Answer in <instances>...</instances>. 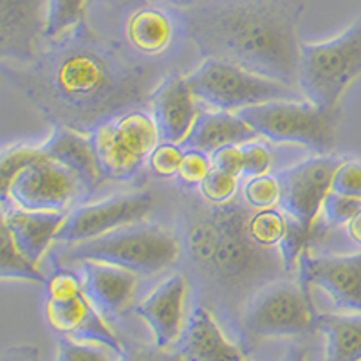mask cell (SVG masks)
<instances>
[{"instance_id": "cell-1", "label": "cell", "mask_w": 361, "mask_h": 361, "mask_svg": "<svg viewBox=\"0 0 361 361\" xmlns=\"http://www.w3.org/2000/svg\"><path fill=\"white\" fill-rule=\"evenodd\" d=\"M35 62L4 66V74L54 127L89 135L99 123L150 103L159 63L130 54L87 24L47 42Z\"/></svg>"}, {"instance_id": "cell-2", "label": "cell", "mask_w": 361, "mask_h": 361, "mask_svg": "<svg viewBox=\"0 0 361 361\" xmlns=\"http://www.w3.org/2000/svg\"><path fill=\"white\" fill-rule=\"evenodd\" d=\"M177 235L180 262L188 280L222 312L240 320V312L255 291L276 279H283L279 247L266 250L253 243L246 231L251 208L237 197L226 204H208L192 193L183 195Z\"/></svg>"}, {"instance_id": "cell-3", "label": "cell", "mask_w": 361, "mask_h": 361, "mask_svg": "<svg viewBox=\"0 0 361 361\" xmlns=\"http://www.w3.org/2000/svg\"><path fill=\"white\" fill-rule=\"evenodd\" d=\"M304 0H208L183 9L186 38L204 58L298 87Z\"/></svg>"}, {"instance_id": "cell-4", "label": "cell", "mask_w": 361, "mask_h": 361, "mask_svg": "<svg viewBox=\"0 0 361 361\" xmlns=\"http://www.w3.org/2000/svg\"><path fill=\"white\" fill-rule=\"evenodd\" d=\"M85 260L112 264L135 275L152 276L180 262V240L176 230L140 222L90 240L67 244L58 255V262L67 267Z\"/></svg>"}, {"instance_id": "cell-5", "label": "cell", "mask_w": 361, "mask_h": 361, "mask_svg": "<svg viewBox=\"0 0 361 361\" xmlns=\"http://www.w3.org/2000/svg\"><path fill=\"white\" fill-rule=\"evenodd\" d=\"M361 78V18L340 35L322 42H300L298 89L318 107L336 109Z\"/></svg>"}, {"instance_id": "cell-6", "label": "cell", "mask_w": 361, "mask_h": 361, "mask_svg": "<svg viewBox=\"0 0 361 361\" xmlns=\"http://www.w3.org/2000/svg\"><path fill=\"white\" fill-rule=\"evenodd\" d=\"M186 82L199 102L214 111L238 112L264 103L302 98L298 87L212 56L186 74Z\"/></svg>"}, {"instance_id": "cell-7", "label": "cell", "mask_w": 361, "mask_h": 361, "mask_svg": "<svg viewBox=\"0 0 361 361\" xmlns=\"http://www.w3.org/2000/svg\"><path fill=\"white\" fill-rule=\"evenodd\" d=\"M237 114L269 143L300 145L320 156L336 147L340 107L324 109L307 99H286L243 109Z\"/></svg>"}, {"instance_id": "cell-8", "label": "cell", "mask_w": 361, "mask_h": 361, "mask_svg": "<svg viewBox=\"0 0 361 361\" xmlns=\"http://www.w3.org/2000/svg\"><path fill=\"white\" fill-rule=\"evenodd\" d=\"M316 311L300 282L276 279L255 291L240 312L238 327L250 341L291 338L314 329Z\"/></svg>"}, {"instance_id": "cell-9", "label": "cell", "mask_w": 361, "mask_h": 361, "mask_svg": "<svg viewBox=\"0 0 361 361\" xmlns=\"http://www.w3.org/2000/svg\"><path fill=\"white\" fill-rule=\"evenodd\" d=\"M89 135L99 170L111 180H130L137 176L161 140L152 114L141 109L103 121Z\"/></svg>"}, {"instance_id": "cell-10", "label": "cell", "mask_w": 361, "mask_h": 361, "mask_svg": "<svg viewBox=\"0 0 361 361\" xmlns=\"http://www.w3.org/2000/svg\"><path fill=\"white\" fill-rule=\"evenodd\" d=\"M44 316L47 325L60 336L102 343L119 356L125 354L127 347L92 305L83 291L82 279L73 271H58L47 280Z\"/></svg>"}, {"instance_id": "cell-11", "label": "cell", "mask_w": 361, "mask_h": 361, "mask_svg": "<svg viewBox=\"0 0 361 361\" xmlns=\"http://www.w3.org/2000/svg\"><path fill=\"white\" fill-rule=\"evenodd\" d=\"M0 197L2 206L27 212H71L85 193L76 176L45 156L40 147L37 159L13 176L9 185L0 190Z\"/></svg>"}, {"instance_id": "cell-12", "label": "cell", "mask_w": 361, "mask_h": 361, "mask_svg": "<svg viewBox=\"0 0 361 361\" xmlns=\"http://www.w3.org/2000/svg\"><path fill=\"white\" fill-rule=\"evenodd\" d=\"M341 161L333 154H314L276 173L280 183L279 208L309 233L314 231L322 206L331 192L334 170Z\"/></svg>"}, {"instance_id": "cell-13", "label": "cell", "mask_w": 361, "mask_h": 361, "mask_svg": "<svg viewBox=\"0 0 361 361\" xmlns=\"http://www.w3.org/2000/svg\"><path fill=\"white\" fill-rule=\"evenodd\" d=\"M154 206H156V195L150 190L119 193L103 201L76 206L67 215L56 243H83L125 226L140 224L152 214Z\"/></svg>"}, {"instance_id": "cell-14", "label": "cell", "mask_w": 361, "mask_h": 361, "mask_svg": "<svg viewBox=\"0 0 361 361\" xmlns=\"http://www.w3.org/2000/svg\"><path fill=\"white\" fill-rule=\"evenodd\" d=\"M298 282L322 289L334 307L343 312H361V251L345 255L302 253L298 260Z\"/></svg>"}, {"instance_id": "cell-15", "label": "cell", "mask_w": 361, "mask_h": 361, "mask_svg": "<svg viewBox=\"0 0 361 361\" xmlns=\"http://www.w3.org/2000/svg\"><path fill=\"white\" fill-rule=\"evenodd\" d=\"M47 0H0V58L4 66L35 62L45 42Z\"/></svg>"}, {"instance_id": "cell-16", "label": "cell", "mask_w": 361, "mask_h": 361, "mask_svg": "<svg viewBox=\"0 0 361 361\" xmlns=\"http://www.w3.org/2000/svg\"><path fill=\"white\" fill-rule=\"evenodd\" d=\"M190 280L185 273H173L157 283L134 307L137 318L147 325L156 347L169 350L177 345L186 325V302Z\"/></svg>"}, {"instance_id": "cell-17", "label": "cell", "mask_w": 361, "mask_h": 361, "mask_svg": "<svg viewBox=\"0 0 361 361\" xmlns=\"http://www.w3.org/2000/svg\"><path fill=\"white\" fill-rule=\"evenodd\" d=\"M127 49L135 56L154 62L173 49L179 38H186L185 20L179 9L166 4H145L121 22Z\"/></svg>"}, {"instance_id": "cell-18", "label": "cell", "mask_w": 361, "mask_h": 361, "mask_svg": "<svg viewBox=\"0 0 361 361\" xmlns=\"http://www.w3.org/2000/svg\"><path fill=\"white\" fill-rule=\"evenodd\" d=\"M152 118L161 141L183 145L201 114V102L193 94L186 76H164L150 96Z\"/></svg>"}, {"instance_id": "cell-19", "label": "cell", "mask_w": 361, "mask_h": 361, "mask_svg": "<svg viewBox=\"0 0 361 361\" xmlns=\"http://www.w3.org/2000/svg\"><path fill=\"white\" fill-rule=\"evenodd\" d=\"M76 266L80 267L83 291L105 320H116L127 311L137 283L135 273L96 260H85Z\"/></svg>"}, {"instance_id": "cell-20", "label": "cell", "mask_w": 361, "mask_h": 361, "mask_svg": "<svg viewBox=\"0 0 361 361\" xmlns=\"http://www.w3.org/2000/svg\"><path fill=\"white\" fill-rule=\"evenodd\" d=\"M177 353L186 361H246L243 347L226 336L214 312L197 305L190 312Z\"/></svg>"}, {"instance_id": "cell-21", "label": "cell", "mask_w": 361, "mask_h": 361, "mask_svg": "<svg viewBox=\"0 0 361 361\" xmlns=\"http://www.w3.org/2000/svg\"><path fill=\"white\" fill-rule=\"evenodd\" d=\"M45 156L58 161L76 176L85 197L94 193L105 179L99 170L90 135L67 127H54L51 135L40 145Z\"/></svg>"}, {"instance_id": "cell-22", "label": "cell", "mask_w": 361, "mask_h": 361, "mask_svg": "<svg viewBox=\"0 0 361 361\" xmlns=\"http://www.w3.org/2000/svg\"><path fill=\"white\" fill-rule=\"evenodd\" d=\"M69 212H27V209L4 206L0 222L15 238L17 246L27 259L38 264L62 230Z\"/></svg>"}, {"instance_id": "cell-23", "label": "cell", "mask_w": 361, "mask_h": 361, "mask_svg": "<svg viewBox=\"0 0 361 361\" xmlns=\"http://www.w3.org/2000/svg\"><path fill=\"white\" fill-rule=\"evenodd\" d=\"M259 140V134L237 112L206 109L199 114L183 147L212 154L226 145H244Z\"/></svg>"}, {"instance_id": "cell-24", "label": "cell", "mask_w": 361, "mask_h": 361, "mask_svg": "<svg viewBox=\"0 0 361 361\" xmlns=\"http://www.w3.org/2000/svg\"><path fill=\"white\" fill-rule=\"evenodd\" d=\"M325 340L324 361H361V312H316Z\"/></svg>"}, {"instance_id": "cell-25", "label": "cell", "mask_w": 361, "mask_h": 361, "mask_svg": "<svg viewBox=\"0 0 361 361\" xmlns=\"http://www.w3.org/2000/svg\"><path fill=\"white\" fill-rule=\"evenodd\" d=\"M0 279L8 282H27L45 286L47 276L38 269V264L27 259V255L17 246L9 230L0 222Z\"/></svg>"}, {"instance_id": "cell-26", "label": "cell", "mask_w": 361, "mask_h": 361, "mask_svg": "<svg viewBox=\"0 0 361 361\" xmlns=\"http://www.w3.org/2000/svg\"><path fill=\"white\" fill-rule=\"evenodd\" d=\"M90 0H47L45 8V42H56L85 24Z\"/></svg>"}, {"instance_id": "cell-27", "label": "cell", "mask_w": 361, "mask_h": 361, "mask_svg": "<svg viewBox=\"0 0 361 361\" xmlns=\"http://www.w3.org/2000/svg\"><path fill=\"white\" fill-rule=\"evenodd\" d=\"M289 219L279 206L275 208L251 209L247 217L246 231L257 246L273 250L282 244L283 237L288 233Z\"/></svg>"}, {"instance_id": "cell-28", "label": "cell", "mask_w": 361, "mask_h": 361, "mask_svg": "<svg viewBox=\"0 0 361 361\" xmlns=\"http://www.w3.org/2000/svg\"><path fill=\"white\" fill-rule=\"evenodd\" d=\"M121 356L102 343L58 338L56 361H119Z\"/></svg>"}, {"instance_id": "cell-29", "label": "cell", "mask_w": 361, "mask_h": 361, "mask_svg": "<svg viewBox=\"0 0 361 361\" xmlns=\"http://www.w3.org/2000/svg\"><path fill=\"white\" fill-rule=\"evenodd\" d=\"M243 201L251 209L275 208L280 202V183L276 176L247 177L243 186Z\"/></svg>"}, {"instance_id": "cell-30", "label": "cell", "mask_w": 361, "mask_h": 361, "mask_svg": "<svg viewBox=\"0 0 361 361\" xmlns=\"http://www.w3.org/2000/svg\"><path fill=\"white\" fill-rule=\"evenodd\" d=\"M199 188V195L204 199L208 204H226V202L233 201L238 192V177L231 176L222 170L212 169V172L206 176Z\"/></svg>"}, {"instance_id": "cell-31", "label": "cell", "mask_w": 361, "mask_h": 361, "mask_svg": "<svg viewBox=\"0 0 361 361\" xmlns=\"http://www.w3.org/2000/svg\"><path fill=\"white\" fill-rule=\"evenodd\" d=\"M185 152L186 148L183 145L161 141L148 156L147 166L159 179H172V177H177Z\"/></svg>"}, {"instance_id": "cell-32", "label": "cell", "mask_w": 361, "mask_h": 361, "mask_svg": "<svg viewBox=\"0 0 361 361\" xmlns=\"http://www.w3.org/2000/svg\"><path fill=\"white\" fill-rule=\"evenodd\" d=\"M214 169L212 164V156L201 150H193V148H186L185 157L180 161L179 172H177V180L180 185L193 188L199 186L202 180L206 179L209 172Z\"/></svg>"}, {"instance_id": "cell-33", "label": "cell", "mask_w": 361, "mask_h": 361, "mask_svg": "<svg viewBox=\"0 0 361 361\" xmlns=\"http://www.w3.org/2000/svg\"><path fill=\"white\" fill-rule=\"evenodd\" d=\"M360 209L361 199L329 192L324 206H322V215H324V221L327 226H347Z\"/></svg>"}, {"instance_id": "cell-34", "label": "cell", "mask_w": 361, "mask_h": 361, "mask_svg": "<svg viewBox=\"0 0 361 361\" xmlns=\"http://www.w3.org/2000/svg\"><path fill=\"white\" fill-rule=\"evenodd\" d=\"M40 154V145L38 147H27V145H13L4 148L0 156V190L9 185V180L25 164L37 159Z\"/></svg>"}, {"instance_id": "cell-35", "label": "cell", "mask_w": 361, "mask_h": 361, "mask_svg": "<svg viewBox=\"0 0 361 361\" xmlns=\"http://www.w3.org/2000/svg\"><path fill=\"white\" fill-rule=\"evenodd\" d=\"M331 192L361 199V161L345 159L334 170Z\"/></svg>"}, {"instance_id": "cell-36", "label": "cell", "mask_w": 361, "mask_h": 361, "mask_svg": "<svg viewBox=\"0 0 361 361\" xmlns=\"http://www.w3.org/2000/svg\"><path fill=\"white\" fill-rule=\"evenodd\" d=\"M240 147H243L244 154L243 177L266 176L273 166V154H271L269 147L259 140H253Z\"/></svg>"}, {"instance_id": "cell-37", "label": "cell", "mask_w": 361, "mask_h": 361, "mask_svg": "<svg viewBox=\"0 0 361 361\" xmlns=\"http://www.w3.org/2000/svg\"><path fill=\"white\" fill-rule=\"evenodd\" d=\"M212 164H214V169L240 177L244 170L243 147L240 145H226V147L217 148L212 154Z\"/></svg>"}, {"instance_id": "cell-38", "label": "cell", "mask_w": 361, "mask_h": 361, "mask_svg": "<svg viewBox=\"0 0 361 361\" xmlns=\"http://www.w3.org/2000/svg\"><path fill=\"white\" fill-rule=\"evenodd\" d=\"M119 361H186L177 350H164L156 345H132Z\"/></svg>"}, {"instance_id": "cell-39", "label": "cell", "mask_w": 361, "mask_h": 361, "mask_svg": "<svg viewBox=\"0 0 361 361\" xmlns=\"http://www.w3.org/2000/svg\"><path fill=\"white\" fill-rule=\"evenodd\" d=\"M148 2L150 0H90V6L103 9L105 13H109L112 17L121 18V22H123L128 13L148 4Z\"/></svg>"}, {"instance_id": "cell-40", "label": "cell", "mask_w": 361, "mask_h": 361, "mask_svg": "<svg viewBox=\"0 0 361 361\" xmlns=\"http://www.w3.org/2000/svg\"><path fill=\"white\" fill-rule=\"evenodd\" d=\"M2 361H38V350L35 347H15L6 350Z\"/></svg>"}, {"instance_id": "cell-41", "label": "cell", "mask_w": 361, "mask_h": 361, "mask_svg": "<svg viewBox=\"0 0 361 361\" xmlns=\"http://www.w3.org/2000/svg\"><path fill=\"white\" fill-rule=\"evenodd\" d=\"M309 353L302 343H291L283 354L282 361H307Z\"/></svg>"}, {"instance_id": "cell-42", "label": "cell", "mask_w": 361, "mask_h": 361, "mask_svg": "<svg viewBox=\"0 0 361 361\" xmlns=\"http://www.w3.org/2000/svg\"><path fill=\"white\" fill-rule=\"evenodd\" d=\"M345 228H347V235H349L350 240L361 247V209L354 215L353 221L345 226Z\"/></svg>"}, {"instance_id": "cell-43", "label": "cell", "mask_w": 361, "mask_h": 361, "mask_svg": "<svg viewBox=\"0 0 361 361\" xmlns=\"http://www.w3.org/2000/svg\"><path fill=\"white\" fill-rule=\"evenodd\" d=\"M163 4L170 6V8H176V9H190V8H195V6H201L208 0H161Z\"/></svg>"}]
</instances>
